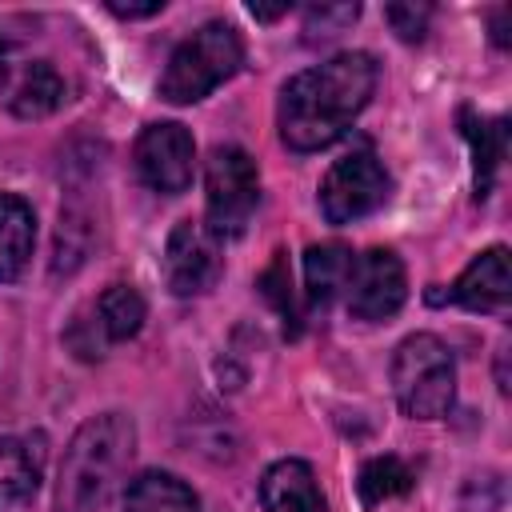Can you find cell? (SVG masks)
<instances>
[{"label": "cell", "instance_id": "obj_1", "mask_svg": "<svg viewBox=\"0 0 512 512\" xmlns=\"http://www.w3.org/2000/svg\"><path fill=\"white\" fill-rule=\"evenodd\" d=\"M376 92V60L368 52H340L296 72L280 88L276 124L292 152H320L336 144Z\"/></svg>", "mask_w": 512, "mask_h": 512}, {"label": "cell", "instance_id": "obj_2", "mask_svg": "<svg viewBox=\"0 0 512 512\" xmlns=\"http://www.w3.org/2000/svg\"><path fill=\"white\" fill-rule=\"evenodd\" d=\"M136 456V424L124 412L84 420L60 460L56 512H100L128 476Z\"/></svg>", "mask_w": 512, "mask_h": 512}, {"label": "cell", "instance_id": "obj_3", "mask_svg": "<svg viewBox=\"0 0 512 512\" xmlns=\"http://www.w3.org/2000/svg\"><path fill=\"white\" fill-rule=\"evenodd\" d=\"M240 60H244L240 32L224 20H208L172 48L160 72V96L168 104H196L208 92H216L224 80H232Z\"/></svg>", "mask_w": 512, "mask_h": 512}, {"label": "cell", "instance_id": "obj_4", "mask_svg": "<svg viewBox=\"0 0 512 512\" xmlns=\"http://www.w3.org/2000/svg\"><path fill=\"white\" fill-rule=\"evenodd\" d=\"M392 392L404 416L440 420L456 400V364L440 336L412 332L392 352Z\"/></svg>", "mask_w": 512, "mask_h": 512}, {"label": "cell", "instance_id": "obj_5", "mask_svg": "<svg viewBox=\"0 0 512 512\" xmlns=\"http://www.w3.org/2000/svg\"><path fill=\"white\" fill-rule=\"evenodd\" d=\"M256 204H260L256 160L244 148H236V144L212 148L208 168H204V224L220 240L240 236L248 228Z\"/></svg>", "mask_w": 512, "mask_h": 512}, {"label": "cell", "instance_id": "obj_6", "mask_svg": "<svg viewBox=\"0 0 512 512\" xmlns=\"http://www.w3.org/2000/svg\"><path fill=\"white\" fill-rule=\"evenodd\" d=\"M392 192V176L372 148L344 152L320 180V212L328 224H356L372 216Z\"/></svg>", "mask_w": 512, "mask_h": 512}, {"label": "cell", "instance_id": "obj_7", "mask_svg": "<svg viewBox=\"0 0 512 512\" xmlns=\"http://www.w3.org/2000/svg\"><path fill=\"white\" fill-rule=\"evenodd\" d=\"M132 164H136V176H140L152 192L180 196V192L192 184V172H196V144H192V132H188L184 124H176V120L148 124V128L136 136Z\"/></svg>", "mask_w": 512, "mask_h": 512}, {"label": "cell", "instance_id": "obj_8", "mask_svg": "<svg viewBox=\"0 0 512 512\" xmlns=\"http://www.w3.org/2000/svg\"><path fill=\"white\" fill-rule=\"evenodd\" d=\"M404 296H408V272L392 248H368L364 256L352 260V272L344 284V308L356 320H368V324L388 320L400 312Z\"/></svg>", "mask_w": 512, "mask_h": 512}, {"label": "cell", "instance_id": "obj_9", "mask_svg": "<svg viewBox=\"0 0 512 512\" xmlns=\"http://www.w3.org/2000/svg\"><path fill=\"white\" fill-rule=\"evenodd\" d=\"M224 272L220 236L204 220H180L164 244V280L176 296L208 292Z\"/></svg>", "mask_w": 512, "mask_h": 512}, {"label": "cell", "instance_id": "obj_10", "mask_svg": "<svg viewBox=\"0 0 512 512\" xmlns=\"http://www.w3.org/2000/svg\"><path fill=\"white\" fill-rule=\"evenodd\" d=\"M512 296V272H508V248L492 244L456 276L448 288V300H456L468 312H504Z\"/></svg>", "mask_w": 512, "mask_h": 512}, {"label": "cell", "instance_id": "obj_11", "mask_svg": "<svg viewBox=\"0 0 512 512\" xmlns=\"http://www.w3.org/2000/svg\"><path fill=\"white\" fill-rule=\"evenodd\" d=\"M260 504L264 512H328V500L320 492V480L308 460H276L260 476Z\"/></svg>", "mask_w": 512, "mask_h": 512}, {"label": "cell", "instance_id": "obj_12", "mask_svg": "<svg viewBox=\"0 0 512 512\" xmlns=\"http://www.w3.org/2000/svg\"><path fill=\"white\" fill-rule=\"evenodd\" d=\"M36 244V212L24 196L0 192V280H16Z\"/></svg>", "mask_w": 512, "mask_h": 512}, {"label": "cell", "instance_id": "obj_13", "mask_svg": "<svg viewBox=\"0 0 512 512\" xmlns=\"http://www.w3.org/2000/svg\"><path fill=\"white\" fill-rule=\"evenodd\" d=\"M40 464H44L40 440L0 436V512L32 500V492L40 488Z\"/></svg>", "mask_w": 512, "mask_h": 512}, {"label": "cell", "instance_id": "obj_14", "mask_svg": "<svg viewBox=\"0 0 512 512\" xmlns=\"http://www.w3.org/2000/svg\"><path fill=\"white\" fill-rule=\"evenodd\" d=\"M64 76L48 64V60H32L8 88V108L12 116L20 120H40V116H52L60 104H64Z\"/></svg>", "mask_w": 512, "mask_h": 512}, {"label": "cell", "instance_id": "obj_15", "mask_svg": "<svg viewBox=\"0 0 512 512\" xmlns=\"http://www.w3.org/2000/svg\"><path fill=\"white\" fill-rule=\"evenodd\" d=\"M196 508H200L196 492L180 476L160 468L132 476L124 488V512H196Z\"/></svg>", "mask_w": 512, "mask_h": 512}, {"label": "cell", "instance_id": "obj_16", "mask_svg": "<svg viewBox=\"0 0 512 512\" xmlns=\"http://www.w3.org/2000/svg\"><path fill=\"white\" fill-rule=\"evenodd\" d=\"M352 248L348 244H312L304 252V288L312 304H332L336 296H344L348 272H352Z\"/></svg>", "mask_w": 512, "mask_h": 512}, {"label": "cell", "instance_id": "obj_17", "mask_svg": "<svg viewBox=\"0 0 512 512\" xmlns=\"http://www.w3.org/2000/svg\"><path fill=\"white\" fill-rule=\"evenodd\" d=\"M92 312H96V324H100L104 340L116 344V340H132V336L144 328L148 304H144V296H140L132 284H108V288L96 296Z\"/></svg>", "mask_w": 512, "mask_h": 512}, {"label": "cell", "instance_id": "obj_18", "mask_svg": "<svg viewBox=\"0 0 512 512\" xmlns=\"http://www.w3.org/2000/svg\"><path fill=\"white\" fill-rule=\"evenodd\" d=\"M460 124H464V136L472 140V156H476V200H484L492 192L496 168L504 160V120L460 112Z\"/></svg>", "mask_w": 512, "mask_h": 512}, {"label": "cell", "instance_id": "obj_19", "mask_svg": "<svg viewBox=\"0 0 512 512\" xmlns=\"http://www.w3.org/2000/svg\"><path fill=\"white\" fill-rule=\"evenodd\" d=\"M408 488H412V468L400 456H372L360 468V480H356V492H360L364 508H376L392 496H404Z\"/></svg>", "mask_w": 512, "mask_h": 512}, {"label": "cell", "instance_id": "obj_20", "mask_svg": "<svg viewBox=\"0 0 512 512\" xmlns=\"http://www.w3.org/2000/svg\"><path fill=\"white\" fill-rule=\"evenodd\" d=\"M64 340H68V348H72L80 360H100V356H104V344H108L104 332H100V324H96V312H92V308H80V312L72 316Z\"/></svg>", "mask_w": 512, "mask_h": 512}, {"label": "cell", "instance_id": "obj_21", "mask_svg": "<svg viewBox=\"0 0 512 512\" xmlns=\"http://www.w3.org/2000/svg\"><path fill=\"white\" fill-rule=\"evenodd\" d=\"M360 16V4H312L304 8V32H320V36H336L344 32L352 20Z\"/></svg>", "mask_w": 512, "mask_h": 512}, {"label": "cell", "instance_id": "obj_22", "mask_svg": "<svg viewBox=\"0 0 512 512\" xmlns=\"http://www.w3.org/2000/svg\"><path fill=\"white\" fill-rule=\"evenodd\" d=\"M460 512H504V484L500 476H476L460 492Z\"/></svg>", "mask_w": 512, "mask_h": 512}, {"label": "cell", "instance_id": "obj_23", "mask_svg": "<svg viewBox=\"0 0 512 512\" xmlns=\"http://www.w3.org/2000/svg\"><path fill=\"white\" fill-rule=\"evenodd\" d=\"M384 20L396 28V36L400 40H424V32H428V20H432V8L428 4H388L384 8Z\"/></svg>", "mask_w": 512, "mask_h": 512}, {"label": "cell", "instance_id": "obj_24", "mask_svg": "<svg viewBox=\"0 0 512 512\" xmlns=\"http://www.w3.org/2000/svg\"><path fill=\"white\" fill-rule=\"evenodd\" d=\"M112 16H120V20H140V16H156V12H164V0H144V4H124V0H108L104 4Z\"/></svg>", "mask_w": 512, "mask_h": 512}, {"label": "cell", "instance_id": "obj_25", "mask_svg": "<svg viewBox=\"0 0 512 512\" xmlns=\"http://www.w3.org/2000/svg\"><path fill=\"white\" fill-rule=\"evenodd\" d=\"M248 12H252L256 20H276V16H284V12H288V4H276V8H268V4H252Z\"/></svg>", "mask_w": 512, "mask_h": 512}, {"label": "cell", "instance_id": "obj_26", "mask_svg": "<svg viewBox=\"0 0 512 512\" xmlns=\"http://www.w3.org/2000/svg\"><path fill=\"white\" fill-rule=\"evenodd\" d=\"M8 88V60H4V40H0V92Z\"/></svg>", "mask_w": 512, "mask_h": 512}]
</instances>
